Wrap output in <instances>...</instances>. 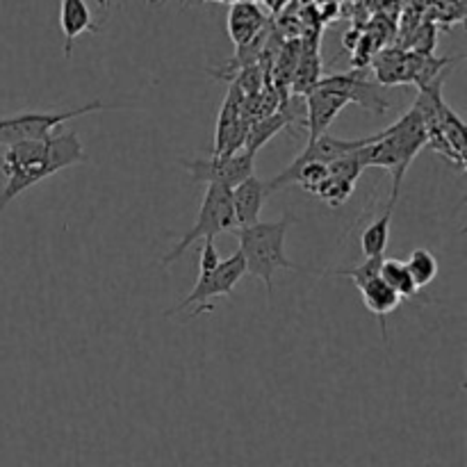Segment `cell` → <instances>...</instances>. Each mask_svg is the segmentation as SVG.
Segmentation results:
<instances>
[{
  "label": "cell",
  "mask_w": 467,
  "mask_h": 467,
  "mask_svg": "<svg viewBox=\"0 0 467 467\" xmlns=\"http://www.w3.org/2000/svg\"><path fill=\"white\" fill-rule=\"evenodd\" d=\"M269 185L265 181H260L258 176H246L244 181L237 182L235 187H231V203H233V214H235V228L249 226L260 219V210H263L265 201L269 199Z\"/></svg>",
  "instance_id": "10"
},
{
  "label": "cell",
  "mask_w": 467,
  "mask_h": 467,
  "mask_svg": "<svg viewBox=\"0 0 467 467\" xmlns=\"http://www.w3.org/2000/svg\"><path fill=\"white\" fill-rule=\"evenodd\" d=\"M121 105H108L103 100H91L82 108L57 109V112H21L14 117H0V146L16 144L26 140H41L48 137L50 132L57 130L62 123L71 119L85 117V114L100 112V109H117Z\"/></svg>",
  "instance_id": "5"
},
{
  "label": "cell",
  "mask_w": 467,
  "mask_h": 467,
  "mask_svg": "<svg viewBox=\"0 0 467 467\" xmlns=\"http://www.w3.org/2000/svg\"><path fill=\"white\" fill-rule=\"evenodd\" d=\"M317 85L340 91V94H345L349 99V103H358L360 108L369 109V112L383 114L386 109L392 108V100L381 94V85L379 82H369L368 78H363L360 71L336 73V76L319 78Z\"/></svg>",
  "instance_id": "8"
},
{
  "label": "cell",
  "mask_w": 467,
  "mask_h": 467,
  "mask_svg": "<svg viewBox=\"0 0 467 467\" xmlns=\"http://www.w3.org/2000/svg\"><path fill=\"white\" fill-rule=\"evenodd\" d=\"M233 228H235V214H233L231 187L210 182L203 201H201L196 223L178 240V244L167 255H162V267H169L178 258H182L185 251L192 249V244H196L199 240H208V237L214 240L222 233H231Z\"/></svg>",
  "instance_id": "4"
},
{
  "label": "cell",
  "mask_w": 467,
  "mask_h": 467,
  "mask_svg": "<svg viewBox=\"0 0 467 467\" xmlns=\"http://www.w3.org/2000/svg\"><path fill=\"white\" fill-rule=\"evenodd\" d=\"M82 162H87V155L80 144V137L73 130H55L41 140L9 144L3 155V173L7 181L0 192V214L18 194L35 187L36 182Z\"/></svg>",
  "instance_id": "1"
},
{
  "label": "cell",
  "mask_w": 467,
  "mask_h": 467,
  "mask_svg": "<svg viewBox=\"0 0 467 467\" xmlns=\"http://www.w3.org/2000/svg\"><path fill=\"white\" fill-rule=\"evenodd\" d=\"M360 296H363V304L368 306L369 313H374L381 322V333L388 340V328H386V317L390 313H395L401 304V296L383 281L381 276H374L372 281H368L365 285L358 287Z\"/></svg>",
  "instance_id": "14"
},
{
  "label": "cell",
  "mask_w": 467,
  "mask_h": 467,
  "mask_svg": "<svg viewBox=\"0 0 467 467\" xmlns=\"http://www.w3.org/2000/svg\"><path fill=\"white\" fill-rule=\"evenodd\" d=\"M295 222V217H283L278 222H255L249 226L233 228V235L240 242V254L244 260V269L251 276L260 278L267 287V296L274 295V274L278 269H292V272H304L290 263L285 255V237L287 228Z\"/></svg>",
  "instance_id": "3"
},
{
  "label": "cell",
  "mask_w": 467,
  "mask_h": 467,
  "mask_svg": "<svg viewBox=\"0 0 467 467\" xmlns=\"http://www.w3.org/2000/svg\"><path fill=\"white\" fill-rule=\"evenodd\" d=\"M219 251H217V246H214V240H203V246H201V258H199V269L201 272L199 274H208V272H213L214 267H217L219 265Z\"/></svg>",
  "instance_id": "21"
},
{
  "label": "cell",
  "mask_w": 467,
  "mask_h": 467,
  "mask_svg": "<svg viewBox=\"0 0 467 467\" xmlns=\"http://www.w3.org/2000/svg\"><path fill=\"white\" fill-rule=\"evenodd\" d=\"M263 3L267 5V7L272 9L274 14H276V12H281V9H283V5H285L287 0H263Z\"/></svg>",
  "instance_id": "22"
},
{
  "label": "cell",
  "mask_w": 467,
  "mask_h": 467,
  "mask_svg": "<svg viewBox=\"0 0 467 467\" xmlns=\"http://www.w3.org/2000/svg\"><path fill=\"white\" fill-rule=\"evenodd\" d=\"M392 213H395V205L388 203L381 217L374 219L363 231V235H360V249H363L365 258H369V255H386L388 240H390Z\"/></svg>",
  "instance_id": "15"
},
{
  "label": "cell",
  "mask_w": 467,
  "mask_h": 467,
  "mask_svg": "<svg viewBox=\"0 0 467 467\" xmlns=\"http://www.w3.org/2000/svg\"><path fill=\"white\" fill-rule=\"evenodd\" d=\"M182 167L190 171L194 182H214V185L235 187L237 182L244 181L254 173L255 153L246 149L235 150V153H213V158H194L182 160Z\"/></svg>",
  "instance_id": "7"
},
{
  "label": "cell",
  "mask_w": 467,
  "mask_h": 467,
  "mask_svg": "<svg viewBox=\"0 0 467 467\" xmlns=\"http://www.w3.org/2000/svg\"><path fill=\"white\" fill-rule=\"evenodd\" d=\"M246 276V269H244V260H242V254H233L231 258L226 260H219L217 267L208 274H199L196 278L194 287H192L190 295L181 301L178 306H173L167 315H176L182 313L187 308H194L192 310V317L201 313H213L214 306H210V299H217V296H231L233 290H235L237 283Z\"/></svg>",
  "instance_id": "6"
},
{
  "label": "cell",
  "mask_w": 467,
  "mask_h": 467,
  "mask_svg": "<svg viewBox=\"0 0 467 467\" xmlns=\"http://www.w3.org/2000/svg\"><path fill=\"white\" fill-rule=\"evenodd\" d=\"M109 5H112V0H99V7H100V12H103V18H105V14H108Z\"/></svg>",
  "instance_id": "23"
},
{
  "label": "cell",
  "mask_w": 467,
  "mask_h": 467,
  "mask_svg": "<svg viewBox=\"0 0 467 467\" xmlns=\"http://www.w3.org/2000/svg\"><path fill=\"white\" fill-rule=\"evenodd\" d=\"M406 267H409L410 276H413L415 285L427 287L433 278L438 276V258L429 249H415L410 251L409 260H406Z\"/></svg>",
  "instance_id": "18"
},
{
  "label": "cell",
  "mask_w": 467,
  "mask_h": 467,
  "mask_svg": "<svg viewBox=\"0 0 467 467\" xmlns=\"http://www.w3.org/2000/svg\"><path fill=\"white\" fill-rule=\"evenodd\" d=\"M369 137H360V140H345V137H331L328 132L319 135L317 140H310L308 146L301 150L299 158L292 164H304V162H322L328 164L333 162L340 155L351 153V150L360 149L363 144H368Z\"/></svg>",
  "instance_id": "13"
},
{
  "label": "cell",
  "mask_w": 467,
  "mask_h": 467,
  "mask_svg": "<svg viewBox=\"0 0 467 467\" xmlns=\"http://www.w3.org/2000/svg\"><path fill=\"white\" fill-rule=\"evenodd\" d=\"M319 73H322V64H319V55L317 50L310 48V50H301L299 59H296V67L295 73H292V91L295 94L306 96L310 89H315L319 82Z\"/></svg>",
  "instance_id": "16"
},
{
  "label": "cell",
  "mask_w": 467,
  "mask_h": 467,
  "mask_svg": "<svg viewBox=\"0 0 467 467\" xmlns=\"http://www.w3.org/2000/svg\"><path fill=\"white\" fill-rule=\"evenodd\" d=\"M59 26L64 35V55L71 57L73 41L82 32H99V23L91 18V9L87 7L85 0H62L59 5Z\"/></svg>",
  "instance_id": "12"
},
{
  "label": "cell",
  "mask_w": 467,
  "mask_h": 467,
  "mask_svg": "<svg viewBox=\"0 0 467 467\" xmlns=\"http://www.w3.org/2000/svg\"><path fill=\"white\" fill-rule=\"evenodd\" d=\"M306 100V132L308 141L317 140L319 135L328 132L331 123L336 121L337 114L349 105V99L345 94L328 87H315L304 96Z\"/></svg>",
  "instance_id": "9"
},
{
  "label": "cell",
  "mask_w": 467,
  "mask_h": 467,
  "mask_svg": "<svg viewBox=\"0 0 467 467\" xmlns=\"http://www.w3.org/2000/svg\"><path fill=\"white\" fill-rule=\"evenodd\" d=\"M354 187L356 182L342 181V178H336L328 173V176L319 182V187L313 192V194L319 196V199H322L327 205H331V208H340V205L351 196Z\"/></svg>",
  "instance_id": "19"
},
{
  "label": "cell",
  "mask_w": 467,
  "mask_h": 467,
  "mask_svg": "<svg viewBox=\"0 0 467 467\" xmlns=\"http://www.w3.org/2000/svg\"><path fill=\"white\" fill-rule=\"evenodd\" d=\"M267 30V14L251 0H240L228 12V35L235 48L246 46Z\"/></svg>",
  "instance_id": "11"
},
{
  "label": "cell",
  "mask_w": 467,
  "mask_h": 467,
  "mask_svg": "<svg viewBox=\"0 0 467 467\" xmlns=\"http://www.w3.org/2000/svg\"><path fill=\"white\" fill-rule=\"evenodd\" d=\"M379 276H381L401 299H418L420 296V287L415 285L409 267H406V263H401V260L383 258Z\"/></svg>",
  "instance_id": "17"
},
{
  "label": "cell",
  "mask_w": 467,
  "mask_h": 467,
  "mask_svg": "<svg viewBox=\"0 0 467 467\" xmlns=\"http://www.w3.org/2000/svg\"><path fill=\"white\" fill-rule=\"evenodd\" d=\"M427 123H424L422 112L413 105L395 123L383 128L377 135H369L368 144L356 149V155L365 169L379 167L392 171V192L390 201H388L390 205H397L406 171L418 158L420 150L427 146Z\"/></svg>",
  "instance_id": "2"
},
{
  "label": "cell",
  "mask_w": 467,
  "mask_h": 467,
  "mask_svg": "<svg viewBox=\"0 0 467 467\" xmlns=\"http://www.w3.org/2000/svg\"><path fill=\"white\" fill-rule=\"evenodd\" d=\"M383 258H386V255H369V258H365V263L356 265L354 269H337V272L333 274H336V276L349 278V281L356 285V290H358L360 285H365V283L372 281L374 276H379Z\"/></svg>",
  "instance_id": "20"
}]
</instances>
